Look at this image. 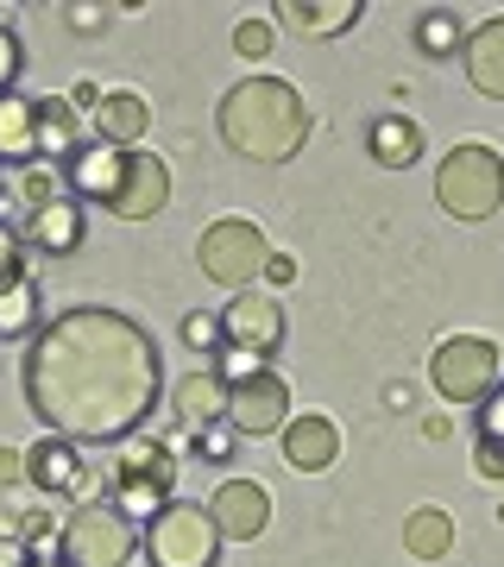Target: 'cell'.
<instances>
[{
	"instance_id": "1",
	"label": "cell",
	"mask_w": 504,
	"mask_h": 567,
	"mask_svg": "<svg viewBox=\"0 0 504 567\" xmlns=\"http://www.w3.org/2000/svg\"><path fill=\"white\" fill-rule=\"evenodd\" d=\"M158 391V347L121 309H63L25 347V404L63 442H133Z\"/></svg>"
},
{
	"instance_id": "2",
	"label": "cell",
	"mask_w": 504,
	"mask_h": 567,
	"mask_svg": "<svg viewBox=\"0 0 504 567\" xmlns=\"http://www.w3.org/2000/svg\"><path fill=\"white\" fill-rule=\"evenodd\" d=\"M215 126H222V140L234 145L240 158L284 164V158H297L302 133H309V107H302V95L290 89V82L246 76V82H234V89L222 95Z\"/></svg>"
},
{
	"instance_id": "3",
	"label": "cell",
	"mask_w": 504,
	"mask_h": 567,
	"mask_svg": "<svg viewBox=\"0 0 504 567\" xmlns=\"http://www.w3.org/2000/svg\"><path fill=\"white\" fill-rule=\"evenodd\" d=\"M435 203L454 215V221H485L504 208V158L498 145L466 140L454 145L442 164H435Z\"/></svg>"
},
{
	"instance_id": "4",
	"label": "cell",
	"mask_w": 504,
	"mask_h": 567,
	"mask_svg": "<svg viewBox=\"0 0 504 567\" xmlns=\"http://www.w3.org/2000/svg\"><path fill=\"white\" fill-rule=\"evenodd\" d=\"M222 529H215V517H208V505H171L145 524L140 548L152 567H215L222 561Z\"/></svg>"
},
{
	"instance_id": "5",
	"label": "cell",
	"mask_w": 504,
	"mask_h": 567,
	"mask_svg": "<svg viewBox=\"0 0 504 567\" xmlns=\"http://www.w3.org/2000/svg\"><path fill=\"white\" fill-rule=\"evenodd\" d=\"M429 379H435L448 404H485L504 379V353L485 334H448L435 347V360H429Z\"/></svg>"
},
{
	"instance_id": "6",
	"label": "cell",
	"mask_w": 504,
	"mask_h": 567,
	"mask_svg": "<svg viewBox=\"0 0 504 567\" xmlns=\"http://www.w3.org/2000/svg\"><path fill=\"white\" fill-rule=\"evenodd\" d=\"M196 259H202V278H215L222 290H253V278H259L265 259H271V246H265L259 221H240V215H227V221L202 227Z\"/></svg>"
},
{
	"instance_id": "7",
	"label": "cell",
	"mask_w": 504,
	"mask_h": 567,
	"mask_svg": "<svg viewBox=\"0 0 504 567\" xmlns=\"http://www.w3.org/2000/svg\"><path fill=\"white\" fill-rule=\"evenodd\" d=\"M171 486H177V454L171 442H126L121 466H114V498H121L126 517L152 524L164 505H171Z\"/></svg>"
},
{
	"instance_id": "8",
	"label": "cell",
	"mask_w": 504,
	"mask_h": 567,
	"mask_svg": "<svg viewBox=\"0 0 504 567\" xmlns=\"http://www.w3.org/2000/svg\"><path fill=\"white\" fill-rule=\"evenodd\" d=\"M140 548V529L121 505H82L63 524V561L70 567H126Z\"/></svg>"
},
{
	"instance_id": "9",
	"label": "cell",
	"mask_w": 504,
	"mask_h": 567,
	"mask_svg": "<svg viewBox=\"0 0 504 567\" xmlns=\"http://www.w3.org/2000/svg\"><path fill=\"white\" fill-rule=\"evenodd\" d=\"M126 158L133 152H121V145H101V140H89V145H76L70 158H63V189L76 196V203H114V189H121V177H126Z\"/></svg>"
},
{
	"instance_id": "10",
	"label": "cell",
	"mask_w": 504,
	"mask_h": 567,
	"mask_svg": "<svg viewBox=\"0 0 504 567\" xmlns=\"http://www.w3.org/2000/svg\"><path fill=\"white\" fill-rule=\"evenodd\" d=\"M227 423H234V435H284V423H290V385H284L278 372H259V379L234 385Z\"/></svg>"
},
{
	"instance_id": "11",
	"label": "cell",
	"mask_w": 504,
	"mask_h": 567,
	"mask_svg": "<svg viewBox=\"0 0 504 567\" xmlns=\"http://www.w3.org/2000/svg\"><path fill=\"white\" fill-rule=\"evenodd\" d=\"M222 328H227V347H253V353L271 360L284 347V303L265 297V290H240V297L222 309Z\"/></svg>"
},
{
	"instance_id": "12",
	"label": "cell",
	"mask_w": 504,
	"mask_h": 567,
	"mask_svg": "<svg viewBox=\"0 0 504 567\" xmlns=\"http://www.w3.org/2000/svg\"><path fill=\"white\" fill-rule=\"evenodd\" d=\"M208 517H215V529H222L227 543H253L271 524V492L259 480H222L215 498H208Z\"/></svg>"
},
{
	"instance_id": "13",
	"label": "cell",
	"mask_w": 504,
	"mask_h": 567,
	"mask_svg": "<svg viewBox=\"0 0 504 567\" xmlns=\"http://www.w3.org/2000/svg\"><path fill=\"white\" fill-rule=\"evenodd\" d=\"M164 203H171V171H164V158L133 152L121 189H114V203H107V215H121V221H152Z\"/></svg>"
},
{
	"instance_id": "14",
	"label": "cell",
	"mask_w": 504,
	"mask_h": 567,
	"mask_svg": "<svg viewBox=\"0 0 504 567\" xmlns=\"http://www.w3.org/2000/svg\"><path fill=\"white\" fill-rule=\"evenodd\" d=\"M227 404H234V385H227L215 365H202V372H189L177 391H171V410H177V423L189 429V435H202V429L227 423Z\"/></svg>"
},
{
	"instance_id": "15",
	"label": "cell",
	"mask_w": 504,
	"mask_h": 567,
	"mask_svg": "<svg viewBox=\"0 0 504 567\" xmlns=\"http://www.w3.org/2000/svg\"><path fill=\"white\" fill-rule=\"evenodd\" d=\"M284 461H290V473H328L341 461V429L328 416H316V410L290 416L284 423Z\"/></svg>"
},
{
	"instance_id": "16",
	"label": "cell",
	"mask_w": 504,
	"mask_h": 567,
	"mask_svg": "<svg viewBox=\"0 0 504 567\" xmlns=\"http://www.w3.org/2000/svg\"><path fill=\"white\" fill-rule=\"evenodd\" d=\"M25 480L44 492V498H70V492L89 486V473H82V447L63 442V435H44L32 454H25Z\"/></svg>"
},
{
	"instance_id": "17",
	"label": "cell",
	"mask_w": 504,
	"mask_h": 567,
	"mask_svg": "<svg viewBox=\"0 0 504 567\" xmlns=\"http://www.w3.org/2000/svg\"><path fill=\"white\" fill-rule=\"evenodd\" d=\"M366 0H278L271 20L290 25V32H309V39H335L347 25H360Z\"/></svg>"
},
{
	"instance_id": "18",
	"label": "cell",
	"mask_w": 504,
	"mask_h": 567,
	"mask_svg": "<svg viewBox=\"0 0 504 567\" xmlns=\"http://www.w3.org/2000/svg\"><path fill=\"white\" fill-rule=\"evenodd\" d=\"M145 133H152V107H145V95H133V89H114V95H101V107H95V140H101V145L140 152Z\"/></svg>"
},
{
	"instance_id": "19",
	"label": "cell",
	"mask_w": 504,
	"mask_h": 567,
	"mask_svg": "<svg viewBox=\"0 0 504 567\" xmlns=\"http://www.w3.org/2000/svg\"><path fill=\"white\" fill-rule=\"evenodd\" d=\"M461 63H466V82L480 89L485 102H504V13L485 20L480 32H466Z\"/></svg>"
},
{
	"instance_id": "20",
	"label": "cell",
	"mask_w": 504,
	"mask_h": 567,
	"mask_svg": "<svg viewBox=\"0 0 504 567\" xmlns=\"http://www.w3.org/2000/svg\"><path fill=\"white\" fill-rule=\"evenodd\" d=\"M366 152L384 171H410V164L423 158V126L403 121V114H379V121L366 126Z\"/></svg>"
},
{
	"instance_id": "21",
	"label": "cell",
	"mask_w": 504,
	"mask_h": 567,
	"mask_svg": "<svg viewBox=\"0 0 504 567\" xmlns=\"http://www.w3.org/2000/svg\"><path fill=\"white\" fill-rule=\"evenodd\" d=\"M39 152V102L0 95V164H32Z\"/></svg>"
},
{
	"instance_id": "22",
	"label": "cell",
	"mask_w": 504,
	"mask_h": 567,
	"mask_svg": "<svg viewBox=\"0 0 504 567\" xmlns=\"http://www.w3.org/2000/svg\"><path fill=\"white\" fill-rule=\"evenodd\" d=\"M82 234H89V221H82L76 196H63V203H51V208H39V215H32V246H39V252H51V259L76 252Z\"/></svg>"
},
{
	"instance_id": "23",
	"label": "cell",
	"mask_w": 504,
	"mask_h": 567,
	"mask_svg": "<svg viewBox=\"0 0 504 567\" xmlns=\"http://www.w3.org/2000/svg\"><path fill=\"white\" fill-rule=\"evenodd\" d=\"M39 284L13 278V284H0V341H39Z\"/></svg>"
},
{
	"instance_id": "24",
	"label": "cell",
	"mask_w": 504,
	"mask_h": 567,
	"mask_svg": "<svg viewBox=\"0 0 504 567\" xmlns=\"http://www.w3.org/2000/svg\"><path fill=\"white\" fill-rule=\"evenodd\" d=\"M403 548L416 555V561H442L448 548H454V517L435 505H416L403 517Z\"/></svg>"
},
{
	"instance_id": "25",
	"label": "cell",
	"mask_w": 504,
	"mask_h": 567,
	"mask_svg": "<svg viewBox=\"0 0 504 567\" xmlns=\"http://www.w3.org/2000/svg\"><path fill=\"white\" fill-rule=\"evenodd\" d=\"M39 145L51 158H70V152H76V107L63 102V95L39 102Z\"/></svg>"
},
{
	"instance_id": "26",
	"label": "cell",
	"mask_w": 504,
	"mask_h": 567,
	"mask_svg": "<svg viewBox=\"0 0 504 567\" xmlns=\"http://www.w3.org/2000/svg\"><path fill=\"white\" fill-rule=\"evenodd\" d=\"M416 44H423V58H454V51H466V32L448 7H429L416 20Z\"/></svg>"
},
{
	"instance_id": "27",
	"label": "cell",
	"mask_w": 504,
	"mask_h": 567,
	"mask_svg": "<svg viewBox=\"0 0 504 567\" xmlns=\"http://www.w3.org/2000/svg\"><path fill=\"white\" fill-rule=\"evenodd\" d=\"M183 347H196V353H222V347H227L222 316H208V309H196V316H183Z\"/></svg>"
},
{
	"instance_id": "28",
	"label": "cell",
	"mask_w": 504,
	"mask_h": 567,
	"mask_svg": "<svg viewBox=\"0 0 504 567\" xmlns=\"http://www.w3.org/2000/svg\"><path fill=\"white\" fill-rule=\"evenodd\" d=\"M215 372H222L227 385H246V379L265 372V353H253V347H222V353H215Z\"/></svg>"
},
{
	"instance_id": "29",
	"label": "cell",
	"mask_w": 504,
	"mask_h": 567,
	"mask_svg": "<svg viewBox=\"0 0 504 567\" xmlns=\"http://www.w3.org/2000/svg\"><path fill=\"white\" fill-rule=\"evenodd\" d=\"M271 44H278V39H271V20H240V25H234V51H240L246 63H259Z\"/></svg>"
},
{
	"instance_id": "30",
	"label": "cell",
	"mask_w": 504,
	"mask_h": 567,
	"mask_svg": "<svg viewBox=\"0 0 504 567\" xmlns=\"http://www.w3.org/2000/svg\"><path fill=\"white\" fill-rule=\"evenodd\" d=\"M20 196L32 203V215H39V208L63 203V183L51 177V171H25V177H20Z\"/></svg>"
},
{
	"instance_id": "31",
	"label": "cell",
	"mask_w": 504,
	"mask_h": 567,
	"mask_svg": "<svg viewBox=\"0 0 504 567\" xmlns=\"http://www.w3.org/2000/svg\"><path fill=\"white\" fill-rule=\"evenodd\" d=\"M20 39L7 32V20H0V95H13V82H20Z\"/></svg>"
},
{
	"instance_id": "32",
	"label": "cell",
	"mask_w": 504,
	"mask_h": 567,
	"mask_svg": "<svg viewBox=\"0 0 504 567\" xmlns=\"http://www.w3.org/2000/svg\"><path fill=\"white\" fill-rule=\"evenodd\" d=\"M473 473L498 486V480H504V442H485V435H480V447H473Z\"/></svg>"
},
{
	"instance_id": "33",
	"label": "cell",
	"mask_w": 504,
	"mask_h": 567,
	"mask_svg": "<svg viewBox=\"0 0 504 567\" xmlns=\"http://www.w3.org/2000/svg\"><path fill=\"white\" fill-rule=\"evenodd\" d=\"M196 447H202V461H227V454H234V423L202 429V435H196Z\"/></svg>"
},
{
	"instance_id": "34",
	"label": "cell",
	"mask_w": 504,
	"mask_h": 567,
	"mask_svg": "<svg viewBox=\"0 0 504 567\" xmlns=\"http://www.w3.org/2000/svg\"><path fill=\"white\" fill-rule=\"evenodd\" d=\"M480 435H485V442H504V385L480 404Z\"/></svg>"
},
{
	"instance_id": "35",
	"label": "cell",
	"mask_w": 504,
	"mask_h": 567,
	"mask_svg": "<svg viewBox=\"0 0 504 567\" xmlns=\"http://www.w3.org/2000/svg\"><path fill=\"white\" fill-rule=\"evenodd\" d=\"M13 278H20V240L0 227V284H13Z\"/></svg>"
},
{
	"instance_id": "36",
	"label": "cell",
	"mask_w": 504,
	"mask_h": 567,
	"mask_svg": "<svg viewBox=\"0 0 504 567\" xmlns=\"http://www.w3.org/2000/svg\"><path fill=\"white\" fill-rule=\"evenodd\" d=\"M265 278H271V284L284 290V284L297 278V259H290V252H271V259H265Z\"/></svg>"
},
{
	"instance_id": "37",
	"label": "cell",
	"mask_w": 504,
	"mask_h": 567,
	"mask_svg": "<svg viewBox=\"0 0 504 567\" xmlns=\"http://www.w3.org/2000/svg\"><path fill=\"white\" fill-rule=\"evenodd\" d=\"M13 480H25V454L0 447V486H13Z\"/></svg>"
},
{
	"instance_id": "38",
	"label": "cell",
	"mask_w": 504,
	"mask_h": 567,
	"mask_svg": "<svg viewBox=\"0 0 504 567\" xmlns=\"http://www.w3.org/2000/svg\"><path fill=\"white\" fill-rule=\"evenodd\" d=\"M107 20V7H70V25H101Z\"/></svg>"
},
{
	"instance_id": "39",
	"label": "cell",
	"mask_w": 504,
	"mask_h": 567,
	"mask_svg": "<svg viewBox=\"0 0 504 567\" xmlns=\"http://www.w3.org/2000/svg\"><path fill=\"white\" fill-rule=\"evenodd\" d=\"M448 429H454L448 416H429V423H423V435H429V442H448Z\"/></svg>"
},
{
	"instance_id": "40",
	"label": "cell",
	"mask_w": 504,
	"mask_h": 567,
	"mask_svg": "<svg viewBox=\"0 0 504 567\" xmlns=\"http://www.w3.org/2000/svg\"><path fill=\"white\" fill-rule=\"evenodd\" d=\"M25 567H70V561H63V555H58V561H25Z\"/></svg>"
}]
</instances>
